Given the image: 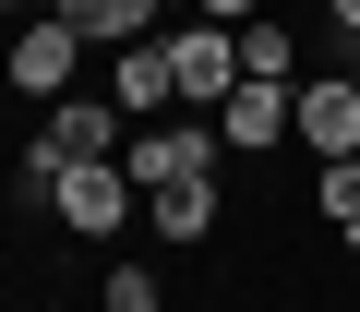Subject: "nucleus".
Segmentation results:
<instances>
[{"mask_svg": "<svg viewBox=\"0 0 360 312\" xmlns=\"http://www.w3.org/2000/svg\"><path fill=\"white\" fill-rule=\"evenodd\" d=\"M217 144H229V156H276V144H300V108H288V84H229V108H217Z\"/></svg>", "mask_w": 360, "mask_h": 312, "instance_id": "423d86ee", "label": "nucleus"}, {"mask_svg": "<svg viewBox=\"0 0 360 312\" xmlns=\"http://www.w3.org/2000/svg\"><path fill=\"white\" fill-rule=\"evenodd\" d=\"M180 13H205V25H252V0H180Z\"/></svg>", "mask_w": 360, "mask_h": 312, "instance_id": "ddd939ff", "label": "nucleus"}, {"mask_svg": "<svg viewBox=\"0 0 360 312\" xmlns=\"http://www.w3.org/2000/svg\"><path fill=\"white\" fill-rule=\"evenodd\" d=\"M240 84H300V37H288L276 13H252V25H240Z\"/></svg>", "mask_w": 360, "mask_h": 312, "instance_id": "9d476101", "label": "nucleus"}, {"mask_svg": "<svg viewBox=\"0 0 360 312\" xmlns=\"http://www.w3.org/2000/svg\"><path fill=\"white\" fill-rule=\"evenodd\" d=\"M96 312H168V300H156V276H144V264H108V288H96Z\"/></svg>", "mask_w": 360, "mask_h": 312, "instance_id": "f8f14e48", "label": "nucleus"}, {"mask_svg": "<svg viewBox=\"0 0 360 312\" xmlns=\"http://www.w3.org/2000/svg\"><path fill=\"white\" fill-rule=\"evenodd\" d=\"M348 84H360V48H348Z\"/></svg>", "mask_w": 360, "mask_h": 312, "instance_id": "4468645a", "label": "nucleus"}, {"mask_svg": "<svg viewBox=\"0 0 360 312\" xmlns=\"http://www.w3.org/2000/svg\"><path fill=\"white\" fill-rule=\"evenodd\" d=\"M25 204H49L72 240H120L132 228V169H120V156H72V169H25Z\"/></svg>", "mask_w": 360, "mask_h": 312, "instance_id": "f257e3e1", "label": "nucleus"}, {"mask_svg": "<svg viewBox=\"0 0 360 312\" xmlns=\"http://www.w3.org/2000/svg\"><path fill=\"white\" fill-rule=\"evenodd\" d=\"M108 96H120V120H168V108H180V72H168V48H156V37L108 48Z\"/></svg>", "mask_w": 360, "mask_h": 312, "instance_id": "6e6552de", "label": "nucleus"}, {"mask_svg": "<svg viewBox=\"0 0 360 312\" xmlns=\"http://www.w3.org/2000/svg\"><path fill=\"white\" fill-rule=\"evenodd\" d=\"M156 48H168V72H180V108H229V84H240V25H205V13H193V25H168Z\"/></svg>", "mask_w": 360, "mask_h": 312, "instance_id": "7ed1b4c3", "label": "nucleus"}, {"mask_svg": "<svg viewBox=\"0 0 360 312\" xmlns=\"http://www.w3.org/2000/svg\"><path fill=\"white\" fill-rule=\"evenodd\" d=\"M288 108H300V144H312V156H360V84H348V72L288 84Z\"/></svg>", "mask_w": 360, "mask_h": 312, "instance_id": "0eeeda50", "label": "nucleus"}, {"mask_svg": "<svg viewBox=\"0 0 360 312\" xmlns=\"http://www.w3.org/2000/svg\"><path fill=\"white\" fill-rule=\"evenodd\" d=\"M49 13H60V25H84L96 48H132V37H156V25H144L156 0H49Z\"/></svg>", "mask_w": 360, "mask_h": 312, "instance_id": "9b49d317", "label": "nucleus"}, {"mask_svg": "<svg viewBox=\"0 0 360 312\" xmlns=\"http://www.w3.org/2000/svg\"><path fill=\"white\" fill-rule=\"evenodd\" d=\"M132 132H120V96H60L49 108V132L25 144V169H72V156H120Z\"/></svg>", "mask_w": 360, "mask_h": 312, "instance_id": "39448f33", "label": "nucleus"}, {"mask_svg": "<svg viewBox=\"0 0 360 312\" xmlns=\"http://www.w3.org/2000/svg\"><path fill=\"white\" fill-rule=\"evenodd\" d=\"M217 216H229L217 169H205V181H156V193H144V228H156V240H205Z\"/></svg>", "mask_w": 360, "mask_h": 312, "instance_id": "1a4fd4ad", "label": "nucleus"}, {"mask_svg": "<svg viewBox=\"0 0 360 312\" xmlns=\"http://www.w3.org/2000/svg\"><path fill=\"white\" fill-rule=\"evenodd\" d=\"M217 132L205 120H132V144H120V169H132V193H156V181H205L217 169Z\"/></svg>", "mask_w": 360, "mask_h": 312, "instance_id": "20e7f679", "label": "nucleus"}, {"mask_svg": "<svg viewBox=\"0 0 360 312\" xmlns=\"http://www.w3.org/2000/svg\"><path fill=\"white\" fill-rule=\"evenodd\" d=\"M84 60H96V37H84V25H60V13H25V37L0 48V84H13V96H37V108H60V96L84 84Z\"/></svg>", "mask_w": 360, "mask_h": 312, "instance_id": "f03ea898", "label": "nucleus"}]
</instances>
